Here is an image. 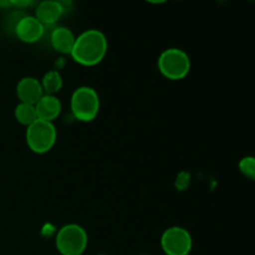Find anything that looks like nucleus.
Here are the masks:
<instances>
[{
	"label": "nucleus",
	"instance_id": "12",
	"mask_svg": "<svg viewBox=\"0 0 255 255\" xmlns=\"http://www.w3.org/2000/svg\"><path fill=\"white\" fill-rule=\"evenodd\" d=\"M15 119L17 120L19 124L27 127L31 124H34L37 120L36 110H35L34 105L21 104V102H20L16 106V109H15Z\"/></svg>",
	"mask_w": 255,
	"mask_h": 255
},
{
	"label": "nucleus",
	"instance_id": "13",
	"mask_svg": "<svg viewBox=\"0 0 255 255\" xmlns=\"http://www.w3.org/2000/svg\"><path fill=\"white\" fill-rule=\"evenodd\" d=\"M42 91H46L47 95H54L60 91L62 87V77L57 71H49L40 82Z\"/></svg>",
	"mask_w": 255,
	"mask_h": 255
},
{
	"label": "nucleus",
	"instance_id": "2",
	"mask_svg": "<svg viewBox=\"0 0 255 255\" xmlns=\"http://www.w3.org/2000/svg\"><path fill=\"white\" fill-rule=\"evenodd\" d=\"M56 248L61 255H82L87 248V234L77 224H67L56 234Z\"/></svg>",
	"mask_w": 255,
	"mask_h": 255
},
{
	"label": "nucleus",
	"instance_id": "14",
	"mask_svg": "<svg viewBox=\"0 0 255 255\" xmlns=\"http://www.w3.org/2000/svg\"><path fill=\"white\" fill-rule=\"evenodd\" d=\"M239 169L244 176L253 181L255 178V159L253 157H244L239 162Z\"/></svg>",
	"mask_w": 255,
	"mask_h": 255
},
{
	"label": "nucleus",
	"instance_id": "8",
	"mask_svg": "<svg viewBox=\"0 0 255 255\" xmlns=\"http://www.w3.org/2000/svg\"><path fill=\"white\" fill-rule=\"evenodd\" d=\"M41 84L34 77H24L16 86V95L21 104L36 105L42 97Z\"/></svg>",
	"mask_w": 255,
	"mask_h": 255
},
{
	"label": "nucleus",
	"instance_id": "11",
	"mask_svg": "<svg viewBox=\"0 0 255 255\" xmlns=\"http://www.w3.org/2000/svg\"><path fill=\"white\" fill-rule=\"evenodd\" d=\"M51 44L61 54H71L75 44V36L67 27H57L51 34Z\"/></svg>",
	"mask_w": 255,
	"mask_h": 255
},
{
	"label": "nucleus",
	"instance_id": "1",
	"mask_svg": "<svg viewBox=\"0 0 255 255\" xmlns=\"http://www.w3.org/2000/svg\"><path fill=\"white\" fill-rule=\"evenodd\" d=\"M106 52V36L99 30H87L75 39L71 55L79 64L94 66L104 60Z\"/></svg>",
	"mask_w": 255,
	"mask_h": 255
},
{
	"label": "nucleus",
	"instance_id": "7",
	"mask_svg": "<svg viewBox=\"0 0 255 255\" xmlns=\"http://www.w3.org/2000/svg\"><path fill=\"white\" fill-rule=\"evenodd\" d=\"M15 34L22 42H36L44 34V25L35 16H25L17 21Z\"/></svg>",
	"mask_w": 255,
	"mask_h": 255
},
{
	"label": "nucleus",
	"instance_id": "9",
	"mask_svg": "<svg viewBox=\"0 0 255 255\" xmlns=\"http://www.w3.org/2000/svg\"><path fill=\"white\" fill-rule=\"evenodd\" d=\"M37 120L52 122L59 117L61 112V102L54 95H42L41 99L35 105Z\"/></svg>",
	"mask_w": 255,
	"mask_h": 255
},
{
	"label": "nucleus",
	"instance_id": "6",
	"mask_svg": "<svg viewBox=\"0 0 255 255\" xmlns=\"http://www.w3.org/2000/svg\"><path fill=\"white\" fill-rule=\"evenodd\" d=\"M161 247L167 255H188L192 249L191 234L181 227H172L162 236Z\"/></svg>",
	"mask_w": 255,
	"mask_h": 255
},
{
	"label": "nucleus",
	"instance_id": "17",
	"mask_svg": "<svg viewBox=\"0 0 255 255\" xmlns=\"http://www.w3.org/2000/svg\"><path fill=\"white\" fill-rule=\"evenodd\" d=\"M141 255H148V254H141Z\"/></svg>",
	"mask_w": 255,
	"mask_h": 255
},
{
	"label": "nucleus",
	"instance_id": "4",
	"mask_svg": "<svg viewBox=\"0 0 255 255\" xmlns=\"http://www.w3.org/2000/svg\"><path fill=\"white\" fill-rule=\"evenodd\" d=\"M56 142V129L52 122L36 120L26 129V143L35 153H46Z\"/></svg>",
	"mask_w": 255,
	"mask_h": 255
},
{
	"label": "nucleus",
	"instance_id": "3",
	"mask_svg": "<svg viewBox=\"0 0 255 255\" xmlns=\"http://www.w3.org/2000/svg\"><path fill=\"white\" fill-rule=\"evenodd\" d=\"M99 95L91 87H79L71 96V111L79 121L90 122L99 114Z\"/></svg>",
	"mask_w": 255,
	"mask_h": 255
},
{
	"label": "nucleus",
	"instance_id": "10",
	"mask_svg": "<svg viewBox=\"0 0 255 255\" xmlns=\"http://www.w3.org/2000/svg\"><path fill=\"white\" fill-rule=\"evenodd\" d=\"M64 6L59 1H41L36 6V19L42 25H52L60 19Z\"/></svg>",
	"mask_w": 255,
	"mask_h": 255
},
{
	"label": "nucleus",
	"instance_id": "18",
	"mask_svg": "<svg viewBox=\"0 0 255 255\" xmlns=\"http://www.w3.org/2000/svg\"><path fill=\"white\" fill-rule=\"evenodd\" d=\"M100 255H104V254H100Z\"/></svg>",
	"mask_w": 255,
	"mask_h": 255
},
{
	"label": "nucleus",
	"instance_id": "5",
	"mask_svg": "<svg viewBox=\"0 0 255 255\" xmlns=\"http://www.w3.org/2000/svg\"><path fill=\"white\" fill-rule=\"evenodd\" d=\"M158 69L169 80H181L188 75L191 61L188 55L179 49H168L158 59Z\"/></svg>",
	"mask_w": 255,
	"mask_h": 255
},
{
	"label": "nucleus",
	"instance_id": "16",
	"mask_svg": "<svg viewBox=\"0 0 255 255\" xmlns=\"http://www.w3.org/2000/svg\"><path fill=\"white\" fill-rule=\"evenodd\" d=\"M11 2V5H15V6H29V5H31L32 2L31 1H10Z\"/></svg>",
	"mask_w": 255,
	"mask_h": 255
},
{
	"label": "nucleus",
	"instance_id": "15",
	"mask_svg": "<svg viewBox=\"0 0 255 255\" xmlns=\"http://www.w3.org/2000/svg\"><path fill=\"white\" fill-rule=\"evenodd\" d=\"M189 183H191V174L187 172H181L176 179V187L178 188V191H184L188 188Z\"/></svg>",
	"mask_w": 255,
	"mask_h": 255
}]
</instances>
